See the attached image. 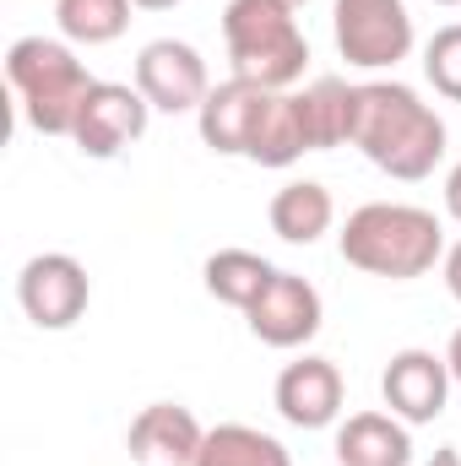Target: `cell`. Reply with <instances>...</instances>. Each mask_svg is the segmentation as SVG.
Wrapping results in <instances>:
<instances>
[{
	"label": "cell",
	"mask_w": 461,
	"mask_h": 466,
	"mask_svg": "<svg viewBox=\"0 0 461 466\" xmlns=\"http://www.w3.org/2000/svg\"><path fill=\"white\" fill-rule=\"evenodd\" d=\"M353 147L391 179H429L446 157V119L407 82H358Z\"/></svg>",
	"instance_id": "1"
},
{
	"label": "cell",
	"mask_w": 461,
	"mask_h": 466,
	"mask_svg": "<svg viewBox=\"0 0 461 466\" xmlns=\"http://www.w3.org/2000/svg\"><path fill=\"white\" fill-rule=\"evenodd\" d=\"M343 260L385 277V282H413L424 271H435V260H446V228L435 212L407 207V201H369L358 207L337 233Z\"/></svg>",
	"instance_id": "2"
},
{
	"label": "cell",
	"mask_w": 461,
	"mask_h": 466,
	"mask_svg": "<svg viewBox=\"0 0 461 466\" xmlns=\"http://www.w3.org/2000/svg\"><path fill=\"white\" fill-rule=\"evenodd\" d=\"M223 44H229L233 76L255 82L266 93H293V82L304 76V60H310V44H304L288 0H229Z\"/></svg>",
	"instance_id": "3"
},
{
	"label": "cell",
	"mask_w": 461,
	"mask_h": 466,
	"mask_svg": "<svg viewBox=\"0 0 461 466\" xmlns=\"http://www.w3.org/2000/svg\"><path fill=\"white\" fill-rule=\"evenodd\" d=\"M5 82L16 87L22 119L38 136H71L77 119H82L87 93H93L87 66L60 38H16L5 49Z\"/></svg>",
	"instance_id": "4"
},
{
	"label": "cell",
	"mask_w": 461,
	"mask_h": 466,
	"mask_svg": "<svg viewBox=\"0 0 461 466\" xmlns=\"http://www.w3.org/2000/svg\"><path fill=\"white\" fill-rule=\"evenodd\" d=\"M332 33L337 55L358 71H391L413 55V16L402 0H337Z\"/></svg>",
	"instance_id": "5"
},
{
	"label": "cell",
	"mask_w": 461,
	"mask_h": 466,
	"mask_svg": "<svg viewBox=\"0 0 461 466\" xmlns=\"http://www.w3.org/2000/svg\"><path fill=\"white\" fill-rule=\"evenodd\" d=\"M16 304L22 315L38 326V331H71L87 304H93V282H87V266L77 255H33L22 271H16Z\"/></svg>",
	"instance_id": "6"
},
{
	"label": "cell",
	"mask_w": 461,
	"mask_h": 466,
	"mask_svg": "<svg viewBox=\"0 0 461 466\" xmlns=\"http://www.w3.org/2000/svg\"><path fill=\"white\" fill-rule=\"evenodd\" d=\"M136 87L158 115H201V104L212 93L207 60L179 38H152L136 55Z\"/></svg>",
	"instance_id": "7"
},
{
	"label": "cell",
	"mask_w": 461,
	"mask_h": 466,
	"mask_svg": "<svg viewBox=\"0 0 461 466\" xmlns=\"http://www.w3.org/2000/svg\"><path fill=\"white\" fill-rule=\"evenodd\" d=\"M244 320H250V337H255V342L288 352V348H304V342L321 331L326 304H321L315 282H304V277H293V271H277V277L266 282V293L244 309Z\"/></svg>",
	"instance_id": "8"
},
{
	"label": "cell",
	"mask_w": 461,
	"mask_h": 466,
	"mask_svg": "<svg viewBox=\"0 0 461 466\" xmlns=\"http://www.w3.org/2000/svg\"><path fill=\"white\" fill-rule=\"evenodd\" d=\"M147 119H152V104L141 98V87L93 82V93H87V104H82V119H77L71 141H77L82 157H119L130 141L147 136Z\"/></svg>",
	"instance_id": "9"
},
{
	"label": "cell",
	"mask_w": 461,
	"mask_h": 466,
	"mask_svg": "<svg viewBox=\"0 0 461 466\" xmlns=\"http://www.w3.org/2000/svg\"><path fill=\"white\" fill-rule=\"evenodd\" d=\"M380 396L407 429L435 423L446 412V396H451V363L435 358L429 348H402L380 374Z\"/></svg>",
	"instance_id": "10"
},
{
	"label": "cell",
	"mask_w": 461,
	"mask_h": 466,
	"mask_svg": "<svg viewBox=\"0 0 461 466\" xmlns=\"http://www.w3.org/2000/svg\"><path fill=\"white\" fill-rule=\"evenodd\" d=\"M201 440H207V429L196 423L190 407H179V401H152V407L136 412V423H130V434H125V451H130L136 466H196Z\"/></svg>",
	"instance_id": "11"
},
{
	"label": "cell",
	"mask_w": 461,
	"mask_h": 466,
	"mask_svg": "<svg viewBox=\"0 0 461 466\" xmlns=\"http://www.w3.org/2000/svg\"><path fill=\"white\" fill-rule=\"evenodd\" d=\"M271 401H277L282 423H293V429H332L337 412H343V374H337L332 358H310L304 352L299 363H288L277 374Z\"/></svg>",
	"instance_id": "12"
},
{
	"label": "cell",
	"mask_w": 461,
	"mask_h": 466,
	"mask_svg": "<svg viewBox=\"0 0 461 466\" xmlns=\"http://www.w3.org/2000/svg\"><path fill=\"white\" fill-rule=\"evenodd\" d=\"M266 104H271L266 87L229 76L223 87L207 93V104H201V115H196V130H201V141H207L218 157H244L255 125H261V115H266Z\"/></svg>",
	"instance_id": "13"
},
{
	"label": "cell",
	"mask_w": 461,
	"mask_h": 466,
	"mask_svg": "<svg viewBox=\"0 0 461 466\" xmlns=\"http://www.w3.org/2000/svg\"><path fill=\"white\" fill-rule=\"evenodd\" d=\"M343 466H413V434L396 412H353L337 429Z\"/></svg>",
	"instance_id": "14"
},
{
	"label": "cell",
	"mask_w": 461,
	"mask_h": 466,
	"mask_svg": "<svg viewBox=\"0 0 461 466\" xmlns=\"http://www.w3.org/2000/svg\"><path fill=\"white\" fill-rule=\"evenodd\" d=\"M266 223H271V233L282 244H315L321 233H332V223H337V201H332V190L321 179H288L271 196Z\"/></svg>",
	"instance_id": "15"
},
{
	"label": "cell",
	"mask_w": 461,
	"mask_h": 466,
	"mask_svg": "<svg viewBox=\"0 0 461 466\" xmlns=\"http://www.w3.org/2000/svg\"><path fill=\"white\" fill-rule=\"evenodd\" d=\"M304 109V130H310V152H332V147H353V119H358V87L343 76H315L299 93Z\"/></svg>",
	"instance_id": "16"
},
{
	"label": "cell",
	"mask_w": 461,
	"mask_h": 466,
	"mask_svg": "<svg viewBox=\"0 0 461 466\" xmlns=\"http://www.w3.org/2000/svg\"><path fill=\"white\" fill-rule=\"evenodd\" d=\"M304 152H310V130H304L299 93H271V104H266V115L255 125L244 157L261 163V168H288V163H299Z\"/></svg>",
	"instance_id": "17"
},
{
	"label": "cell",
	"mask_w": 461,
	"mask_h": 466,
	"mask_svg": "<svg viewBox=\"0 0 461 466\" xmlns=\"http://www.w3.org/2000/svg\"><path fill=\"white\" fill-rule=\"evenodd\" d=\"M271 277H277V266H271L266 255H255V249H218V255H207V266H201L207 293H212L218 304H229V309H250V304L266 293Z\"/></svg>",
	"instance_id": "18"
},
{
	"label": "cell",
	"mask_w": 461,
	"mask_h": 466,
	"mask_svg": "<svg viewBox=\"0 0 461 466\" xmlns=\"http://www.w3.org/2000/svg\"><path fill=\"white\" fill-rule=\"evenodd\" d=\"M196 466H293V456L282 440H271L250 423H218V429H207Z\"/></svg>",
	"instance_id": "19"
},
{
	"label": "cell",
	"mask_w": 461,
	"mask_h": 466,
	"mask_svg": "<svg viewBox=\"0 0 461 466\" xmlns=\"http://www.w3.org/2000/svg\"><path fill=\"white\" fill-rule=\"evenodd\" d=\"M55 22L71 44H115L130 27V0H55Z\"/></svg>",
	"instance_id": "20"
},
{
	"label": "cell",
	"mask_w": 461,
	"mask_h": 466,
	"mask_svg": "<svg viewBox=\"0 0 461 466\" xmlns=\"http://www.w3.org/2000/svg\"><path fill=\"white\" fill-rule=\"evenodd\" d=\"M424 76L435 82L440 98L461 104V22L440 27V33L424 44Z\"/></svg>",
	"instance_id": "21"
},
{
	"label": "cell",
	"mask_w": 461,
	"mask_h": 466,
	"mask_svg": "<svg viewBox=\"0 0 461 466\" xmlns=\"http://www.w3.org/2000/svg\"><path fill=\"white\" fill-rule=\"evenodd\" d=\"M440 266H446V288H451V299L461 304V244L446 249V260H440Z\"/></svg>",
	"instance_id": "22"
},
{
	"label": "cell",
	"mask_w": 461,
	"mask_h": 466,
	"mask_svg": "<svg viewBox=\"0 0 461 466\" xmlns=\"http://www.w3.org/2000/svg\"><path fill=\"white\" fill-rule=\"evenodd\" d=\"M446 212H451V218L461 223V163L451 168V174H446Z\"/></svg>",
	"instance_id": "23"
},
{
	"label": "cell",
	"mask_w": 461,
	"mask_h": 466,
	"mask_svg": "<svg viewBox=\"0 0 461 466\" xmlns=\"http://www.w3.org/2000/svg\"><path fill=\"white\" fill-rule=\"evenodd\" d=\"M446 363H451V380L461 385V331L451 337V348H446Z\"/></svg>",
	"instance_id": "24"
},
{
	"label": "cell",
	"mask_w": 461,
	"mask_h": 466,
	"mask_svg": "<svg viewBox=\"0 0 461 466\" xmlns=\"http://www.w3.org/2000/svg\"><path fill=\"white\" fill-rule=\"evenodd\" d=\"M429 466H461V451L456 445H440V451H435V461Z\"/></svg>",
	"instance_id": "25"
},
{
	"label": "cell",
	"mask_w": 461,
	"mask_h": 466,
	"mask_svg": "<svg viewBox=\"0 0 461 466\" xmlns=\"http://www.w3.org/2000/svg\"><path fill=\"white\" fill-rule=\"evenodd\" d=\"M130 5H141V11H169V5H179V0H130Z\"/></svg>",
	"instance_id": "26"
},
{
	"label": "cell",
	"mask_w": 461,
	"mask_h": 466,
	"mask_svg": "<svg viewBox=\"0 0 461 466\" xmlns=\"http://www.w3.org/2000/svg\"><path fill=\"white\" fill-rule=\"evenodd\" d=\"M435 5H461V0H435Z\"/></svg>",
	"instance_id": "27"
},
{
	"label": "cell",
	"mask_w": 461,
	"mask_h": 466,
	"mask_svg": "<svg viewBox=\"0 0 461 466\" xmlns=\"http://www.w3.org/2000/svg\"><path fill=\"white\" fill-rule=\"evenodd\" d=\"M288 5H304V0H288Z\"/></svg>",
	"instance_id": "28"
}]
</instances>
